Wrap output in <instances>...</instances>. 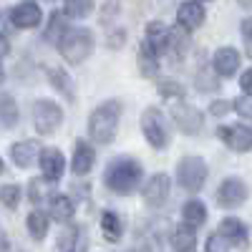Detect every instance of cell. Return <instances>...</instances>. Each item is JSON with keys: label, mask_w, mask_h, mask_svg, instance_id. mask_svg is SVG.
<instances>
[{"label": "cell", "mask_w": 252, "mask_h": 252, "mask_svg": "<svg viewBox=\"0 0 252 252\" xmlns=\"http://www.w3.org/2000/svg\"><path fill=\"white\" fill-rule=\"evenodd\" d=\"M141 177H144V166H141L139 159H134V157H116V159L109 161L106 172H103V184H106L114 194L126 197V194H131L134 189L139 187Z\"/></svg>", "instance_id": "obj_1"}, {"label": "cell", "mask_w": 252, "mask_h": 252, "mask_svg": "<svg viewBox=\"0 0 252 252\" xmlns=\"http://www.w3.org/2000/svg\"><path fill=\"white\" fill-rule=\"evenodd\" d=\"M121 121V101H103L89 116V134L96 144H109L116 136Z\"/></svg>", "instance_id": "obj_2"}, {"label": "cell", "mask_w": 252, "mask_h": 252, "mask_svg": "<svg viewBox=\"0 0 252 252\" xmlns=\"http://www.w3.org/2000/svg\"><path fill=\"white\" fill-rule=\"evenodd\" d=\"M56 46H58L63 61L78 66V63H83L94 53V33L89 28H66V33L61 35Z\"/></svg>", "instance_id": "obj_3"}, {"label": "cell", "mask_w": 252, "mask_h": 252, "mask_svg": "<svg viewBox=\"0 0 252 252\" xmlns=\"http://www.w3.org/2000/svg\"><path fill=\"white\" fill-rule=\"evenodd\" d=\"M141 131H144V139L149 141L154 149H166L169 141H172V129H169L164 114L157 106L144 109V114H141Z\"/></svg>", "instance_id": "obj_4"}, {"label": "cell", "mask_w": 252, "mask_h": 252, "mask_svg": "<svg viewBox=\"0 0 252 252\" xmlns=\"http://www.w3.org/2000/svg\"><path fill=\"white\" fill-rule=\"evenodd\" d=\"M207 182V161L202 157H184L177 164V184L184 192H199Z\"/></svg>", "instance_id": "obj_5"}, {"label": "cell", "mask_w": 252, "mask_h": 252, "mask_svg": "<svg viewBox=\"0 0 252 252\" xmlns=\"http://www.w3.org/2000/svg\"><path fill=\"white\" fill-rule=\"evenodd\" d=\"M63 124V109L51 98H38L33 103V126L40 136L53 134Z\"/></svg>", "instance_id": "obj_6"}, {"label": "cell", "mask_w": 252, "mask_h": 252, "mask_svg": "<svg viewBox=\"0 0 252 252\" xmlns=\"http://www.w3.org/2000/svg\"><path fill=\"white\" fill-rule=\"evenodd\" d=\"M172 119L177 124V129L187 136H197L204 126V116L184 101H172Z\"/></svg>", "instance_id": "obj_7"}, {"label": "cell", "mask_w": 252, "mask_h": 252, "mask_svg": "<svg viewBox=\"0 0 252 252\" xmlns=\"http://www.w3.org/2000/svg\"><path fill=\"white\" fill-rule=\"evenodd\" d=\"M217 136H220L232 152H237V154H245V152L252 149V129H250L247 124L220 126V129H217Z\"/></svg>", "instance_id": "obj_8"}, {"label": "cell", "mask_w": 252, "mask_h": 252, "mask_svg": "<svg viewBox=\"0 0 252 252\" xmlns=\"http://www.w3.org/2000/svg\"><path fill=\"white\" fill-rule=\"evenodd\" d=\"M245 199H247V184L240 177H227L217 189V202L227 209H235V207L245 204Z\"/></svg>", "instance_id": "obj_9"}, {"label": "cell", "mask_w": 252, "mask_h": 252, "mask_svg": "<svg viewBox=\"0 0 252 252\" xmlns=\"http://www.w3.org/2000/svg\"><path fill=\"white\" fill-rule=\"evenodd\" d=\"M169 194H172V179L166 174H154L149 182L144 184V189H141L144 202L149 207H154V209L161 207L166 199H169Z\"/></svg>", "instance_id": "obj_10"}, {"label": "cell", "mask_w": 252, "mask_h": 252, "mask_svg": "<svg viewBox=\"0 0 252 252\" xmlns=\"http://www.w3.org/2000/svg\"><path fill=\"white\" fill-rule=\"evenodd\" d=\"M38 164H40V172H43V179L46 182H58L66 172V159L58 149L53 146H46V149H40V157H38Z\"/></svg>", "instance_id": "obj_11"}, {"label": "cell", "mask_w": 252, "mask_h": 252, "mask_svg": "<svg viewBox=\"0 0 252 252\" xmlns=\"http://www.w3.org/2000/svg\"><path fill=\"white\" fill-rule=\"evenodd\" d=\"M212 68L217 76L222 78H235L237 71H240V53L232 48V46H222L215 51L212 56Z\"/></svg>", "instance_id": "obj_12"}, {"label": "cell", "mask_w": 252, "mask_h": 252, "mask_svg": "<svg viewBox=\"0 0 252 252\" xmlns=\"http://www.w3.org/2000/svg\"><path fill=\"white\" fill-rule=\"evenodd\" d=\"M96 161V152H94V146L86 141V139H76L73 141V159H71V169L73 174L83 177V174H89L91 172V166Z\"/></svg>", "instance_id": "obj_13"}, {"label": "cell", "mask_w": 252, "mask_h": 252, "mask_svg": "<svg viewBox=\"0 0 252 252\" xmlns=\"http://www.w3.org/2000/svg\"><path fill=\"white\" fill-rule=\"evenodd\" d=\"M40 20H43V13L40 8L33 3V0H26V3H18L10 10V23L15 28H35Z\"/></svg>", "instance_id": "obj_14"}, {"label": "cell", "mask_w": 252, "mask_h": 252, "mask_svg": "<svg viewBox=\"0 0 252 252\" xmlns=\"http://www.w3.org/2000/svg\"><path fill=\"white\" fill-rule=\"evenodd\" d=\"M89 247V237L83 227H66L58 237V252H86Z\"/></svg>", "instance_id": "obj_15"}, {"label": "cell", "mask_w": 252, "mask_h": 252, "mask_svg": "<svg viewBox=\"0 0 252 252\" xmlns=\"http://www.w3.org/2000/svg\"><path fill=\"white\" fill-rule=\"evenodd\" d=\"M177 23L184 31H197L204 23V8L199 3H194V0H187L177 10Z\"/></svg>", "instance_id": "obj_16"}, {"label": "cell", "mask_w": 252, "mask_h": 252, "mask_svg": "<svg viewBox=\"0 0 252 252\" xmlns=\"http://www.w3.org/2000/svg\"><path fill=\"white\" fill-rule=\"evenodd\" d=\"M220 235L235 247H242L247 242V224L240 217H224L220 222Z\"/></svg>", "instance_id": "obj_17"}, {"label": "cell", "mask_w": 252, "mask_h": 252, "mask_svg": "<svg viewBox=\"0 0 252 252\" xmlns=\"http://www.w3.org/2000/svg\"><path fill=\"white\" fill-rule=\"evenodd\" d=\"M40 152V146L33 141V139H23V141H15L10 146V159L15 166H20V169H26V166L33 164V159L38 157Z\"/></svg>", "instance_id": "obj_18"}, {"label": "cell", "mask_w": 252, "mask_h": 252, "mask_svg": "<svg viewBox=\"0 0 252 252\" xmlns=\"http://www.w3.org/2000/svg\"><path fill=\"white\" fill-rule=\"evenodd\" d=\"M169 28H166L161 20H152L149 26H146V38H144V43L149 46L157 56L166 51V43H169Z\"/></svg>", "instance_id": "obj_19"}, {"label": "cell", "mask_w": 252, "mask_h": 252, "mask_svg": "<svg viewBox=\"0 0 252 252\" xmlns=\"http://www.w3.org/2000/svg\"><path fill=\"white\" fill-rule=\"evenodd\" d=\"M46 76H48V81H51V86L61 94V96H66L68 101H73L76 98V86H73V78L68 76V71L66 68H58V66H51V68H46Z\"/></svg>", "instance_id": "obj_20"}, {"label": "cell", "mask_w": 252, "mask_h": 252, "mask_svg": "<svg viewBox=\"0 0 252 252\" xmlns=\"http://www.w3.org/2000/svg\"><path fill=\"white\" fill-rule=\"evenodd\" d=\"M73 202L66 194H51L48 197V217H53L56 222H71L73 220Z\"/></svg>", "instance_id": "obj_21"}, {"label": "cell", "mask_w": 252, "mask_h": 252, "mask_svg": "<svg viewBox=\"0 0 252 252\" xmlns=\"http://www.w3.org/2000/svg\"><path fill=\"white\" fill-rule=\"evenodd\" d=\"M172 245L177 252H192L197 247V229L189 227V224H177L174 227V235H172Z\"/></svg>", "instance_id": "obj_22"}, {"label": "cell", "mask_w": 252, "mask_h": 252, "mask_svg": "<svg viewBox=\"0 0 252 252\" xmlns=\"http://www.w3.org/2000/svg\"><path fill=\"white\" fill-rule=\"evenodd\" d=\"M182 220H184V224H189V227H199V224H204L207 222V207H204V202L202 199H189V202H184V207H182Z\"/></svg>", "instance_id": "obj_23"}, {"label": "cell", "mask_w": 252, "mask_h": 252, "mask_svg": "<svg viewBox=\"0 0 252 252\" xmlns=\"http://www.w3.org/2000/svg\"><path fill=\"white\" fill-rule=\"evenodd\" d=\"M18 124V103L10 94H0V131H8Z\"/></svg>", "instance_id": "obj_24"}, {"label": "cell", "mask_w": 252, "mask_h": 252, "mask_svg": "<svg viewBox=\"0 0 252 252\" xmlns=\"http://www.w3.org/2000/svg\"><path fill=\"white\" fill-rule=\"evenodd\" d=\"M101 232L106 242H119L124 235V222L116 212H103L101 215Z\"/></svg>", "instance_id": "obj_25"}, {"label": "cell", "mask_w": 252, "mask_h": 252, "mask_svg": "<svg viewBox=\"0 0 252 252\" xmlns=\"http://www.w3.org/2000/svg\"><path fill=\"white\" fill-rule=\"evenodd\" d=\"M26 227H28V235L35 242H40L48 235V215L40 212V209H33V212L28 215V220H26Z\"/></svg>", "instance_id": "obj_26"}, {"label": "cell", "mask_w": 252, "mask_h": 252, "mask_svg": "<svg viewBox=\"0 0 252 252\" xmlns=\"http://www.w3.org/2000/svg\"><path fill=\"white\" fill-rule=\"evenodd\" d=\"M136 61H139L141 76H146V78H154V76L159 73V58H157V53H154L149 46H146V43H141Z\"/></svg>", "instance_id": "obj_27"}, {"label": "cell", "mask_w": 252, "mask_h": 252, "mask_svg": "<svg viewBox=\"0 0 252 252\" xmlns=\"http://www.w3.org/2000/svg\"><path fill=\"white\" fill-rule=\"evenodd\" d=\"M157 86H159V94H161L166 101H184V89L179 86L177 81H172V78H161Z\"/></svg>", "instance_id": "obj_28"}, {"label": "cell", "mask_w": 252, "mask_h": 252, "mask_svg": "<svg viewBox=\"0 0 252 252\" xmlns=\"http://www.w3.org/2000/svg\"><path fill=\"white\" fill-rule=\"evenodd\" d=\"M94 13V0H66L68 18H89Z\"/></svg>", "instance_id": "obj_29"}, {"label": "cell", "mask_w": 252, "mask_h": 252, "mask_svg": "<svg viewBox=\"0 0 252 252\" xmlns=\"http://www.w3.org/2000/svg\"><path fill=\"white\" fill-rule=\"evenodd\" d=\"M20 194H23V189L18 184H3L0 187V202H3L8 209H15L20 204Z\"/></svg>", "instance_id": "obj_30"}, {"label": "cell", "mask_w": 252, "mask_h": 252, "mask_svg": "<svg viewBox=\"0 0 252 252\" xmlns=\"http://www.w3.org/2000/svg\"><path fill=\"white\" fill-rule=\"evenodd\" d=\"M63 33H66L63 18H61V15H53V18H51V23H48V33H46V38H48V40H53V43H58Z\"/></svg>", "instance_id": "obj_31"}, {"label": "cell", "mask_w": 252, "mask_h": 252, "mask_svg": "<svg viewBox=\"0 0 252 252\" xmlns=\"http://www.w3.org/2000/svg\"><path fill=\"white\" fill-rule=\"evenodd\" d=\"M229 247H232V245H229L220 232H215V235L207 237V252H229Z\"/></svg>", "instance_id": "obj_32"}, {"label": "cell", "mask_w": 252, "mask_h": 252, "mask_svg": "<svg viewBox=\"0 0 252 252\" xmlns=\"http://www.w3.org/2000/svg\"><path fill=\"white\" fill-rule=\"evenodd\" d=\"M229 106H232V109H235V111H237V114H240L242 119H250V116H252L250 96H245V94H242V96H237V98H235L232 103H229Z\"/></svg>", "instance_id": "obj_33"}, {"label": "cell", "mask_w": 252, "mask_h": 252, "mask_svg": "<svg viewBox=\"0 0 252 252\" xmlns=\"http://www.w3.org/2000/svg\"><path fill=\"white\" fill-rule=\"evenodd\" d=\"M229 109H232V106H229V101H212V106H209V114H212V116H224V114H229Z\"/></svg>", "instance_id": "obj_34"}, {"label": "cell", "mask_w": 252, "mask_h": 252, "mask_svg": "<svg viewBox=\"0 0 252 252\" xmlns=\"http://www.w3.org/2000/svg\"><path fill=\"white\" fill-rule=\"evenodd\" d=\"M111 13H114V15L119 13V0H106V5H103V13H101V20H103V23H109Z\"/></svg>", "instance_id": "obj_35"}, {"label": "cell", "mask_w": 252, "mask_h": 252, "mask_svg": "<svg viewBox=\"0 0 252 252\" xmlns=\"http://www.w3.org/2000/svg\"><path fill=\"white\" fill-rule=\"evenodd\" d=\"M240 28H242V40H245V48L250 51V28H252L250 18H245V20H242V26H240Z\"/></svg>", "instance_id": "obj_36"}, {"label": "cell", "mask_w": 252, "mask_h": 252, "mask_svg": "<svg viewBox=\"0 0 252 252\" xmlns=\"http://www.w3.org/2000/svg\"><path fill=\"white\" fill-rule=\"evenodd\" d=\"M240 89L245 91V96H250V71H245L240 76Z\"/></svg>", "instance_id": "obj_37"}, {"label": "cell", "mask_w": 252, "mask_h": 252, "mask_svg": "<svg viewBox=\"0 0 252 252\" xmlns=\"http://www.w3.org/2000/svg\"><path fill=\"white\" fill-rule=\"evenodd\" d=\"M10 51V43H8V38L5 35H0V58H5Z\"/></svg>", "instance_id": "obj_38"}, {"label": "cell", "mask_w": 252, "mask_h": 252, "mask_svg": "<svg viewBox=\"0 0 252 252\" xmlns=\"http://www.w3.org/2000/svg\"><path fill=\"white\" fill-rule=\"evenodd\" d=\"M10 250V242H8V235L3 232V227H0V252H8Z\"/></svg>", "instance_id": "obj_39"}, {"label": "cell", "mask_w": 252, "mask_h": 252, "mask_svg": "<svg viewBox=\"0 0 252 252\" xmlns=\"http://www.w3.org/2000/svg\"><path fill=\"white\" fill-rule=\"evenodd\" d=\"M237 3H240L245 10H247V8H252V0H237Z\"/></svg>", "instance_id": "obj_40"}, {"label": "cell", "mask_w": 252, "mask_h": 252, "mask_svg": "<svg viewBox=\"0 0 252 252\" xmlns=\"http://www.w3.org/2000/svg\"><path fill=\"white\" fill-rule=\"evenodd\" d=\"M5 172V164H3V159H0V174H3Z\"/></svg>", "instance_id": "obj_41"}, {"label": "cell", "mask_w": 252, "mask_h": 252, "mask_svg": "<svg viewBox=\"0 0 252 252\" xmlns=\"http://www.w3.org/2000/svg\"><path fill=\"white\" fill-rule=\"evenodd\" d=\"M3 76H5V73H3V66H0V81H3Z\"/></svg>", "instance_id": "obj_42"}, {"label": "cell", "mask_w": 252, "mask_h": 252, "mask_svg": "<svg viewBox=\"0 0 252 252\" xmlns=\"http://www.w3.org/2000/svg\"><path fill=\"white\" fill-rule=\"evenodd\" d=\"M194 3H209V0H194Z\"/></svg>", "instance_id": "obj_43"}]
</instances>
